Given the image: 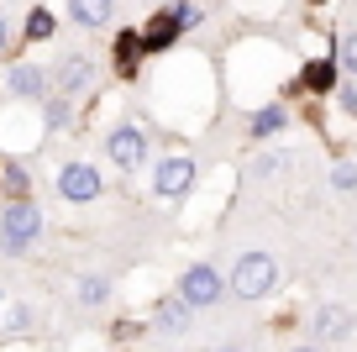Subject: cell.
Returning <instances> with one entry per match:
<instances>
[{"instance_id": "cell-8", "label": "cell", "mask_w": 357, "mask_h": 352, "mask_svg": "<svg viewBox=\"0 0 357 352\" xmlns=\"http://www.w3.org/2000/svg\"><path fill=\"white\" fill-rule=\"evenodd\" d=\"M6 89H11L16 100H43L47 95V74L37 64H16L11 74H6Z\"/></svg>"}, {"instance_id": "cell-14", "label": "cell", "mask_w": 357, "mask_h": 352, "mask_svg": "<svg viewBox=\"0 0 357 352\" xmlns=\"http://www.w3.org/2000/svg\"><path fill=\"white\" fill-rule=\"evenodd\" d=\"M174 32H184V27H178V16L168 11L163 22H153V27H147V47H153V53H158V47H168V43H174Z\"/></svg>"}, {"instance_id": "cell-24", "label": "cell", "mask_w": 357, "mask_h": 352, "mask_svg": "<svg viewBox=\"0 0 357 352\" xmlns=\"http://www.w3.org/2000/svg\"><path fill=\"white\" fill-rule=\"evenodd\" d=\"M294 352H315V347H294Z\"/></svg>"}, {"instance_id": "cell-16", "label": "cell", "mask_w": 357, "mask_h": 352, "mask_svg": "<svg viewBox=\"0 0 357 352\" xmlns=\"http://www.w3.org/2000/svg\"><path fill=\"white\" fill-rule=\"evenodd\" d=\"M284 163H289V158H284V153H263V158H257V163H252V179H273V174H279Z\"/></svg>"}, {"instance_id": "cell-13", "label": "cell", "mask_w": 357, "mask_h": 352, "mask_svg": "<svg viewBox=\"0 0 357 352\" xmlns=\"http://www.w3.org/2000/svg\"><path fill=\"white\" fill-rule=\"evenodd\" d=\"M190 326V305H184V300H163V305H158V331H184Z\"/></svg>"}, {"instance_id": "cell-20", "label": "cell", "mask_w": 357, "mask_h": 352, "mask_svg": "<svg viewBox=\"0 0 357 352\" xmlns=\"http://www.w3.org/2000/svg\"><path fill=\"white\" fill-rule=\"evenodd\" d=\"M6 189H11L16 200H26V174H22V168H16V163L6 168Z\"/></svg>"}, {"instance_id": "cell-3", "label": "cell", "mask_w": 357, "mask_h": 352, "mask_svg": "<svg viewBox=\"0 0 357 352\" xmlns=\"http://www.w3.org/2000/svg\"><path fill=\"white\" fill-rule=\"evenodd\" d=\"M221 274H215L211 263H195V268H184V279H178V300L190 310H205V305H221Z\"/></svg>"}, {"instance_id": "cell-9", "label": "cell", "mask_w": 357, "mask_h": 352, "mask_svg": "<svg viewBox=\"0 0 357 352\" xmlns=\"http://www.w3.org/2000/svg\"><path fill=\"white\" fill-rule=\"evenodd\" d=\"M347 331H352V310H342V305H321L315 310V337L321 342H342Z\"/></svg>"}, {"instance_id": "cell-25", "label": "cell", "mask_w": 357, "mask_h": 352, "mask_svg": "<svg viewBox=\"0 0 357 352\" xmlns=\"http://www.w3.org/2000/svg\"><path fill=\"white\" fill-rule=\"evenodd\" d=\"M221 352H236V347H221Z\"/></svg>"}, {"instance_id": "cell-11", "label": "cell", "mask_w": 357, "mask_h": 352, "mask_svg": "<svg viewBox=\"0 0 357 352\" xmlns=\"http://www.w3.org/2000/svg\"><path fill=\"white\" fill-rule=\"evenodd\" d=\"M300 85L310 89V95H331V89H336V64H331V58H315V64H305Z\"/></svg>"}, {"instance_id": "cell-17", "label": "cell", "mask_w": 357, "mask_h": 352, "mask_svg": "<svg viewBox=\"0 0 357 352\" xmlns=\"http://www.w3.org/2000/svg\"><path fill=\"white\" fill-rule=\"evenodd\" d=\"M331 184L336 189H357V163H336L331 168Z\"/></svg>"}, {"instance_id": "cell-4", "label": "cell", "mask_w": 357, "mask_h": 352, "mask_svg": "<svg viewBox=\"0 0 357 352\" xmlns=\"http://www.w3.org/2000/svg\"><path fill=\"white\" fill-rule=\"evenodd\" d=\"M53 85H58V95H84L89 85H95V64H89L84 53H68V58H58V68H53Z\"/></svg>"}, {"instance_id": "cell-18", "label": "cell", "mask_w": 357, "mask_h": 352, "mask_svg": "<svg viewBox=\"0 0 357 352\" xmlns=\"http://www.w3.org/2000/svg\"><path fill=\"white\" fill-rule=\"evenodd\" d=\"M68 122V95H58V100H47V126H63Z\"/></svg>"}, {"instance_id": "cell-19", "label": "cell", "mask_w": 357, "mask_h": 352, "mask_svg": "<svg viewBox=\"0 0 357 352\" xmlns=\"http://www.w3.org/2000/svg\"><path fill=\"white\" fill-rule=\"evenodd\" d=\"M53 32V16L47 11H32V22H26V37H47Z\"/></svg>"}, {"instance_id": "cell-22", "label": "cell", "mask_w": 357, "mask_h": 352, "mask_svg": "<svg viewBox=\"0 0 357 352\" xmlns=\"http://www.w3.org/2000/svg\"><path fill=\"white\" fill-rule=\"evenodd\" d=\"M342 64H347V74H357V32L342 43Z\"/></svg>"}, {"instance_id": "cell-2", "label": "cell", "mask_w": 357, "mask_h": 352, "mask_svg": "<svg viewBox=\"0 0 357 352\" xmlns=\"http://www.w3.org/2000/svg\"><path fill=\"white\" fill-rule=\"evenodd\" d=\"M37 237H43V210L32 200H11L6 216H0V247L6 253H26Z\"/></svg>"}, {"instance_id": "cell-7", "label": "cell", "mask_w": 357, "mask_h": 352, "mask_svg": "<svg viewBox=\"0 0 357 352\" xmlns=\"http://www.w3.org/2000/svg\"><path fill=\"white\" fill-rule=\"evenodd\" d=\"M105 153H111L116 168H137V163L147 158V142H142V132H137V126H116V132L105 137Z\"/></svg>"}, {"instance_id": "cell-21", "label": "cell", "mask_w": 357, "mask_h": 352, "mask_svg": "<svg viewBox=\"0 0 357 352\" xmlns=\"http://www.w3.org/2000/svg\"><path fill=\"white\" fill-rule=\"evenodd\" d=\"M116 47H121V68H132V64H137V47H142V43H137L132 32H121V43H116Z\"/></svg>"}, {"instance_id": "cell-6", "label": "cell", "mask_w": 357, "mask_h": 352, "mask_svg": "<svg viewBox=\"0 0 357 352\" xmlns=\"http://www.w3.org/2000/svg\"><path fill=\"white\" fill-rule=\"evenodd\" d=\"M58 195H63V200H79V205H84V200L100 195V174H95L89 163H68V168H58Z\"/></svg>"}, {"instance_id": "cell-1", "label": "cell", "mask_w": 357, "mask_h": 352, "mask_svg": "<svg viewBox=\"0 0 357 352\" xmlns=\"http://www.w3.org/2000/svg\"><path fill=\"white\" fill-rule=\"evenodd\" d=\"M279 284V263H273V253H242L231 268V295L236 300H263L268 289Z\"/></svg>"}, {"instance_id": "cell-15", "label": "cell", "mask_w": 357, "mask_h": 352, "mask_svg": "<svg viewBox=\"0 0 357 352\" xmlns=\"http://www.w3.org/2000/svg\"><path fill=\"white\" fill-rule=\"evenodd\" d=\"M105 295H111V284H105V279H79V284H74V300H79V305H105Z\"/></svg>"}, {"instance_id": "cell-10", "label": "cell", "mask_w": 357, "mask_h": 352, "mask_svg": "<svg viewBox=\"0 0 357 352\" xmlns=\"http://www.w3.org/2000/svg\"><path fill=\"white\" fill-rule=\"evenodd\" d=\"M284 126H289V110H284V105H263V110H252V116H247V132H252L257 142H263V137H273V132H284Z\"/></svg>"}, {"instance_id": "cell-23", "label": "cell", "mask_w": 357, "mask_h": 352, "mask_svg": "<svg viewBox=\"0 0 357 352\" xmlns=\"http://www.w3.org/2000/svg\"><path fill=\"white\" fill-rule=\"evenodd\" d=\"M0 53H6V22H0Z\"/></svg>"}, {"instance_id": "cell-12", "label": "cell", "mask_w": 357, "mask_h": 352, "mask_svg": "<svg viewBox=\"0 0 357 352\" xmlns=\"http://www.w3.org/2000/svg\"><path fill=\"white\" fill-rule=\"evenodd\" d=\"M68 11H74L79 27H105L111 22V0H68Z\"/></svg>"}, {"instance_id": "cell-5", "label": "cell", "mask_w": 357, "mask_h": 352, "mask_svg": "<svg viewBox=\"0 0 357 352\" xmlns=\"http://www.w3.org/2000/svg\"><path fill=\"white\" fill-rule=\"evenodd\" d=\"M190 184H195V163L190 158H163L158 174H153V195H163V200H178Z\"/></svg>"}]
</instances>
